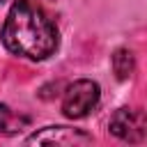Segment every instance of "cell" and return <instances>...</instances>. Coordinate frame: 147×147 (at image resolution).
<instances>
[{"instance_id":"3","label":"cell","mask_w":147,"mask_h":147,"mask_svg":"<svg viewBox=\"0 0 147 147\" xmlns=\"http://www.w3.org/2000/svg\"><path fill=\"white\" fill-rule=\"evenodd\" d=\"M108 129L124 142H142L147 138V113L140 108H117Z\"/></svg>"},{"instance_id":"1","label":"cell","mask_w":147,"mask_h":147,"mask_svg":"<svg viewBox=\"0 0 147 147\" xmlns=\"http://www.w3.org/2000/svg\"><path fill=\"white\" fill-rule=\"evenodd\" d=\"M0 37L9 53L28 60H46L60 44L57 28L34 0H14Z\"/></svg>"},{"instance_id":"5","label":"cell","mask_w":147,"mask_h":147,"mask_svg":"<svg viewBox=\"0 0 147 147\" xmlns=\"http://www.w3.org/2000/svg\"><path fill=\"white\" fill-rule=\"evenodd\" d=\"M113 71L119 80H126L133 74V53L129 48H117L113 53Z\"/></svg>"},{"instance_id":"2","label":"cell","mask_w":147,"mask_h":147,"mask_svg":"<svg viewBox=\"0 0 147 147\" xmlns=\"http://www.w3.org/2000/svg\"><path fill=\"white\" fill-rule=\"evenodd\" d=\"M99 96H101L99 83H94L90 78H80V80L71 83L64 90V96H62V113H64V117H69V119L85 117L90 110L96 108Z\"/></svg>"},{"instance_id":"4","label":"cell","mask_w":147,"mask_h":147,"mask_svg":"<svg viewBox=\"0 0 147 147\" xmlns=\"http://www.w3.org/2000/svg\"><path fill=\"white\" fill-rule=\"evenodd\" d=\"M28 145H62V147H76V145H90L92 136H87L80 129L69 126H46L41 131H34L25 138Z\"/></svg>"},{"instance_id":"6","label":"cell","mask_w":147,"mask_h":147,"mask_svg":"<svg viewBox=\"0 0 147 147\" xmlns=\"http://www.w3.org/2000/svg\"><path fill=\"white\" fill-rule=\"evenodd\" d=\"M28 124V117H18L14 115L5 103H0V131L2 133H16L21 131V126Z\"/></svg>"}]
</instances>
